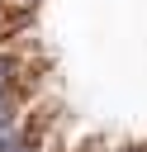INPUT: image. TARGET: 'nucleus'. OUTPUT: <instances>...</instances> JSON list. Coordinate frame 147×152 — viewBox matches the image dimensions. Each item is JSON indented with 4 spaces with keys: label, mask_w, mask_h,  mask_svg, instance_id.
I'll list each match as a JSON object with an SVG mask.
<instances>
[{
    "label": "nucleus",
    "mask_w": 147,
    "mask_h": 152,
    "mask_svg": "<svg viewBox=\"0 0 147 152\" xmlns=\"http://www.w3.org/2000/svg\"><path fill=\"white\" fill-rule=\"evenodd\" d=\"M24 128V71L19 57L0 48V138Z\"/></svg>",
    "instance_id": "nucleus-1"
},
{
    "label": "nucleus",
    "mask_w": 147,
    "mask_h": 152,
    "mask_svg": "<svg viewBox=\"0 0 147 152\" xmlns=\"http://www.w3.org/2000/svg\"><path fill=\"white\" fill-rule=\"evenodd\" d=\"M0 152H43V142H38V133L24 124V128H14V133L0 138Z\"/></svg>",
    "instance_id": "nucleus-2"
},
{
    "label": "nucleus",
    "mask_w": 147,
    "mask_h": 152,
    "mask_svg": "<svg viewBox=\"0 0 147 152\" xmlns=\"http://www.w3.org/2000/svg\"><path fill=\"white\" fill-rule=\"evenodd\" d=\"M43 0H5V10H9V19H28L33 10H38Z\"/></svg>",
    "instance_id": "nucleus-3"
},
{
    "label": "nucleus",
    "mask_w": 147,
    "mask_h": 152,
    "mask_svg": "<svg viewBox=\"0 0 147 152\" xmlns=\"http://www.w3.org/2000/svg\"><path fill=\"white\" fill-rule=\"evenodd\" d=\"M5 24H9V10H5V0H0V33H5Z\"/></svg>",
    "instance_id": "nucleus-4"
},
{
    "label": "nucleus",
    "mask_w": 147,
    "mask_h": 152,
    "mask_svg": "<svg viewBox=\"0 0 147 152\" xmlns=\"http://www.w3.org/2000/svg\"><path fill=\"white\" fill-rule=\"evenodd\" d=\"M123 152H147V147H123Z\"/></svg>",
    "instance_id": "nucleus-5"
}]
</instances>
